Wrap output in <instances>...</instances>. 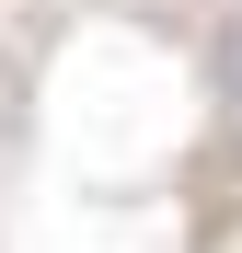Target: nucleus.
<instances>
[{"instance_id":"obj_1","label":"nucleus","mask_w":242,"mask_h":253,"mask_svg":"<svg viewBox=\"0 0 242 253\" xmlns=\"http://www.w3.org/2000/svg\"><path fill=\"white\" fill-rule=\"evenodd\" d=\"M231 81H242V46H231Z\"/></svg>"}]
</instances>
